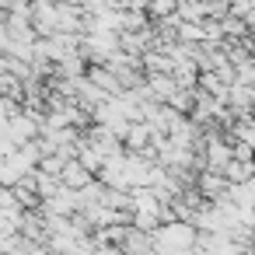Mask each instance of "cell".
<instances>
[{"label":"cell","instance_id":"6da1fadb","mask_svg":"<svg viewBox=\"0 0 255 255\" xmlns=\"http://www.w3.org/2000/svg\"><path fill=\"white\" fill-rule=\"evenodd\" d=\"M56 182H60V189H67V192H77V189H84L88 182H95V175L74 157V161H67L63 168H60V175H56Z\"/></svg>","mask_w":255,"mask_h":255},{"label":"cell","instance_id":"7a4b0ae2","mask_svg":"<svg viewBox=\"0 0 255 255\" xmlns=\"http://www.w3.org/2000/svg\"><path fill=\"white\" fill-rule=\"evenodd\" d=\"M175 4L178 0H147V21H161V18H168V14H175Z\"/></svg>","mask_w":255,"mask_h":255}]
</instances>
